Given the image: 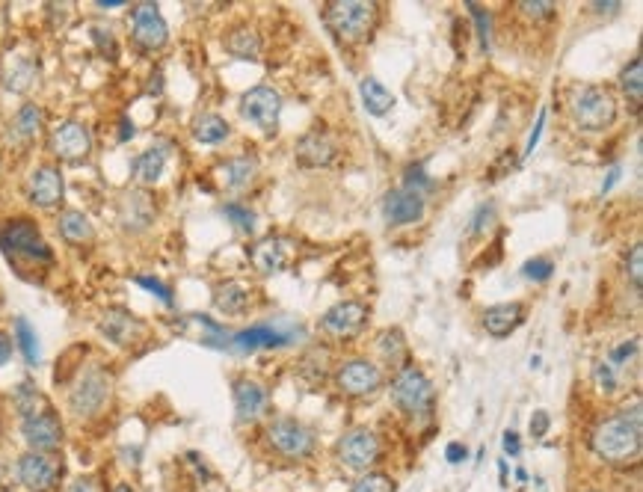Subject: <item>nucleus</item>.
Segmentation results:
<instances>
[{"mask_svg":"<svg viewBox=\"0 0 643 492\" xmlns=\"http://www.w3.org/2000/svg\"><path fill=\"white\" fill-rule=\"evenodd\" d=\"M641 404H632V410L617 412L596 424L590 436V448L605 463H632L643 451Z\"/></svg>","mask_w":643,"mask_h":492,"instance_id":"f257e3e1","label":"nucleus"},{"mask_svg":"<svg viewBox=\"0 0 643 492\" xmlns=\"http://www.w3.org/2000/svg\"><path fill=\"white\" fill-rule=\"evenodd\" d=\"M572 119L581 131H605L617 122V98L608 86H581L572 98Z\"/></svg>","mask_w":643,"mask_h":492,"instance_id":"f03ea898","label":"nucleus"},{"mask_svg":"<svg viewBox=\"0 0 643 492\" xmlns=\"http://www.w3.org/2000/svg\"><path fill=\"white\" fill-rule=\"evenodd\" d=\"M323 18L341 42H362L377 24V6L362 0H338L326 6Z\"/></svg>","mask_w":643,"mask_h":492,"instance_id":"7ed1b4c3","label":"nucleus"},{"mask_svg":"<svg viewBox=\"0 0 643 492\" xmlns=\"http://www.w3.org/2000/svg\"><path fill=\"white\" fill-rule=\"evenodd\" d=\"M0 249L9 258H27L36 264H51L54 252L48 241L42 238V232L36 229V223L30 220H9L0 226Z\"/></svg>","mask_w":643,"mask_h":492,"instance_id":"20e7f679","label":"nucleus"},{"mask_svg":"<svg viewBox=\"0 0 643 492\" xmlns=\"http://www.w3.org/2000/svg\"><path fill=\"white\" fill-rule=\"evenodd\" d=\"M392 398L406 415H415V418L427 415L433 410V401H436L430 380L415 365H406L398 371V377L392 380Z\"/></svg>","mask_w":643,"mask_h":492,"instance_id":"39448f33","label":"nucleus"},{"mask_svg":"<svg viewBox=\"0 0 643 492\" xmlns=\"http://www.w3.org/2000/svg\"><path fill=\"white\" fill-rule=\"evenodd\" d=\"M279 113H282V95L273 86H252L249 92H243L241 116L258 131L273 134L279 125Z\"/></svg>","mask_w":643,"mask_h":492,"instance_id":"423d86ee","label":"nucleus"},{"mask_svg":"<svg viewBox=\"0 0 643 492\" xmlns=\"http://www.w3.org/2000/svg\"><path fill=\"white\" fill-rule=\"evenodd\" d=\"M267 439L270 445L291 460H303L315 451V436L306 424H300L297 418H276L267 427Z\"/></svg>","mask_w":643,"mask_h":492,"instance_id":"0eeeda50","label":"nucleus"},{"mask_svg":"<svg viewBox=\"0 0 643 492\" xmlns=\"http://www.w3.org/2000/svg\"><path fill=\"white\" fill-rule=\"evenodd\" d=\"M338 460L347 469L368 472L380 460V439H377V433L368 430V427H359V430H350L347 436H341V442H338Z\"/></svg>","mask_w":643,"mask_h":492,"instance_id":"6e6552de","label":"nucleus"},{"mask_svg":"<svg viewBox=\"0 0 643 492\" xmlns=\"http://www.w3.org/2000/svg\"><path fill=\"white\" fill-rule=\"evenodd\" d=\"M107 398H110V374L104 368H86L69 395V404L78 415H95L107 404Z\"/></svg>","mask_w":643,"mask_h":492,"instance_id":"1a4fd4ad","label":"nucleus"},{"mask_svg":"<svg viewBox=\"0 0 643 492\" xmlns=\"http://www.w3.org/2000/svg\"><path fill=\"white\" fill-rule=\"evenodd\" d=\"M131 36L143 51H161L169 39V27L155 3H140L131 9Z\"/></svg>","mask_w":643,"mask_h":492,"instance_id":"9d476101","label":"nucleus"},{"mask_svg":"<svg viewBox=\"0 0 643 492\" xmlns=\"http://www.w3.org/2000/svg\"><path fill=\"white\" fill-rule=\"evenodd\" d=\"M21 433H24V439H27V445L33 451H39V454L57 451L60 442H63V421H60L57 412L45 407V410L33 412V415H27L21 421Z\"/></svg>","mask_w":643,"mask_h":492,"instance_id":"9b49d317","label":"nucleus"},{"mask_svg":"<svg viewBox=\"0 0 643 492\" xmlns=\"http://www.w3.org/2000/svg\"><path fill=\"white\" fill-rule=\"evenodd\" d=\"M335 383H338L341 392H347L353 398H362V395H374L383 386V371L371 359H350L335 374Z\"/></svg>","mask_w":643,"mask_h":492,"instance_id":"f8f14e48","label":"nucleus"},{"mask_svg":"<svg viewBox=\"0 0 643 492\" xmlns=\"http://www.w3.org/2000/svg\"><path fill=\"white\" fill-rule=\"evenodd\" d=\"M365 321H368V306L359 300H344L323 315L321 329L332 338H353L356 332H362Z\"/></svg>","mask_w":643,"mask_h":492,"instance_id":"ddd939ff","label":"nucleus"},{"mask_svg":"<svg viewBox=\"0 0 643 492\" xmlns=\"http://www.w3.org/2000/svg\"><path fill=\"white\" fill-rule=\"evenodd\" d=\"M15 475L18 481L27 487L30 492H48L54 484H57V466L48 454H24L15 466Z\"/></svg>","mask_w":643,"mask_h":492,"instance_id":"4468645a","label":"nucleus"},{"mask_svg":"<svg viewBox=\"0 0 643 492\" xmlns=\"http://www.w3.org/2000/svg\"><path fill=\"white\" fill-rule=\"evenodd\" d=\"M63 190L66 184L57 166H39L27 181V196L39 208H57L63 202Z\"/></svg>","mask_w":643,"mask_h":492,"instance_id":"2eb2a0df","label":"nucleus"},{"mask_svg":"<svg viewBox=\"0 0 643 492\" xmlns=\"http://www.w3.org/2000/svg\"><path fill=\"white\" fill-rule=\"evenodd\" d=\"M51 146H54V152H57L63 161L78 164V161H83V158L92 152V137H89V131L83 128L81 122H63V125L54 131Z\"/></svg>","mask_w":643,"mask_h":492,"instance_id":"dca6fc26","label":"nucleus"},{"mask_svg":"<svg viewBox=\"0 0 643 492\" xmlns=\"http://www.w3.org/2000/svg\"><path fill=\"white\" fill-rule=\"evenodd\" d=\"M383 214L392 226H409L418 223L424 217V196L412 193V190H392L383 199Z\"/></svg>","mask_w":643,"mask_h":492,"instance_id":"f3484780","label":"nucleus"},{"mask_svg":"<svg viewBox=\"0 0 643 492\" xmlns=\"http://www.w3.org/2000/svg\"><path fill=\"white\" fill-rule=\"evenodd\" d=\"M270 404V395L261 383L255 380H238L235 383V407H238V418L241 421H258Z\"/></svg>","mask_w":643,"mask_h":492,"instance_id":"a211bd4d","label":"nucleus"},{"mask_svg":"<svg viewBox=\"0 0 643 492\" xmlns=\"http://www.w3.org/2000/svg\"><path fill=\"white\" fill-rule=\"evenodd\" d=\"M101 332L113 341V344H131L143 335V321H137L131 312L125 309H110L104 318H101Z\"/></svg>","mask_w":643,"mask_h":492,"instance_id":"6ab92c4d","label":"nucleus"},{"mask_svg":"<svg viewBox=\"0 0 643 492\" xmlns=\"http://www.w3.org/2000/svg\"><path fill=\"white\" fill-rule=\"evenodd\" d=\"M522 321H525L522 303H501V306H492L483 312V327L492 338H507Z\"/></svg>","mask_w":643,"mask_h":492,"instance_id":"aec40b11","label":"nucleus"},{"mask_svg":"<svg viewBox=\"0 0 643 492\" xmlns=\"http://www.w3.org/2000/svg\"><path fill=\"white\" fill-rule=\"evenodd\" d=\"M249 258H252V264H255L261 273L273 276V273H282V270H285V264H288V249H285V244H282L279 238H264V241H258V244L249 249Z\"/></svg>","mask_w":643,"mask_h":492,"instance_id":"412c9836","label":"nucleus"},{"mask_svg":"<svg viewBox=\"0 0 643 492\" xmlns=\"http://www.w3.org/2000/svg\"><path fill=\"white\" fill-rule=\"evenodd\" d=\"M291 341H294L291 332H279L276 327H249L232 338L235 350H243V353L246 350H261V347H285Z\"/></svg>","mask_w":643,"mask_h":492,"instance_id":"4be33fe9","label":"nucleus"},{"mask_svg":"<svg viewBox=\"0 0 643 492\" xmlns=\"http://www.w3.org/2000/svg\"><path fill=\"white\" fill-rule=\"evenodd\" d=\"M297 161L303 166H326L332 164V158H335V146H332V140L329 137H323L321 131H312V134H306L300 143H297Z\"/></svg>","mask_w":643,"mask_h":492,"instance_id":"5701e85b","label":"nucleus"},{"mask_svg":"<svg viewBox=\"0 0 643 492\" xmlns=\"http://www.w3.org/2000/svg\"><path fill=\"white\" fill-rule=\"evenodd\" d=\"M359 92H362V104L371 116H386L395 107V95L377 78H365L359 83Z\"/></svg>","mask_w":643,"mask_h":492,"instance_id":"b1692460","label":"nucleus"},{"mask_svg":"<svg viewBox=\"0 0 643 492\" xmlns=\"http://www.w3.org/2000/svg\"><path fill=\"white\" fill-rule=\"evenodd\" d=\"M166 161H169V149H166V143H158V146L146 149V152L137 158L134 175H137L143 184H155L163 175V169H166Z\"/></svg>","mask_w":643,"mask_h":492,"instance_id":"393cba45","label":"nucleus"},{"mask_svg":"<svg viewBox=\"0 0 643 492\" xmlns=\"http://www.w3.org/2000/svg\"><path fill=\"white\" fill-rule=\"evenodd\" d=\"M214 306L226 315H243L249 306V291L241 282H223L214 294Z\"/></svg>","mask_w":643,"mask_h":492,"instance_id":"a878e982","label":"nucleus"},{"mask_svg":"<svg viewBox=\"0 0 643 492\" xmlns=\"http://www.w3.org/2000/svg\"><path fill=\"white\" fill-rule=\"evenodd\" d=\"M193 137L199 143H205V146H217V143H223L229 137V122L223 116H217V113H205V116L196 119Z\"/></svg>","mask_w":643,"mask_h":492,"instance_id":"bb28decb","label":"nucleus"},{"mask_svg":"<svg viewBox=\"0 0 643 492\" xmlns=\"http://www.w3.org/2000/svg\"><path fill=\"white\" fill-rule=\"evenodd\" d=\"M226 48L232 57H241V60H258V51H261V36L252 30V27H238L229 39H226Z\"/></svg>","mask_w":643,"mask_h":492,"instance_id":"cd10ccee","label":"nucleus"},{"mask_svg":"<svg viewBox=\"0 0 643 492\" xmlns=\"http://www.w3.org/2000/svg\"><path fill=\"white\" fill-rule=\"evenodd\" d=\"M60 235H63L69 244H86V241H92L95 229H92V223L83 217L81 211H66V214L60 217Z\"/></svg>","mask_w":643,"mask_h":492,"instance_id":"c85d7f7f","label":"nucleus"},{"mask_svg":"<svg viewBox=\"0 0 643 492\" xmlns=\"http://www.w3.org/2000/svg\"><path fill=\"white\" fill-rule=\"evenodd\" d=\"M15 341H18V350L24 353V359H27L30 365H39V362H42L39 335H36V329H33V324H30L27 318H18V321H15Z\"/></svg>","mask_w":643,"mask_h":492,"instance_id":"c756f323","label":"nucleus"},{"mask_svg":"<svg viewBox=\"0 0 643 492\" xmlns=\"http://www.w3.org/2000/svg\"><path fill=\"white\" fill-rule=\"evenodd\" d=\"M39 125H42V110L36 104H24L12 119V134L18 140H30L39 131Z\"/></svg>","mask_w":643,"mask_h":492,"instance_id":"7c9ffc66","label":"nucleus"},{"mask_svg":"<svg viewBox=\"0 0 643 492\" xmlns=\"http://www.w3.org/2000/svg\"><path fill=\"white\" fill-rule=\"evenodd\" d=\"M593 383L602 395H617L623 389V374L608 362V359H599L593 365Z\"/></svg>","mask_w":643,"mask_h":492,"instance_id":"2f4dec72","label":"nucleus"},{"mask_svg":"<svg viewBox=\"0 0 643 492\" xmlns=\"http://www.w3.org/2000/svg\"><path fill=\"white\" fill-rule=\"evenodd\" d=\"M12 401H15L18 412H21V418H27V415H33V412L45 410V398H42V392H39L30 380L18 383V389H15V395H12Z\"/></svg>","mask_w":643,"mask_h":492,"instance_id":"473e14b6","label":"nucleus"},{"mask_svg":"<svg viewBox=\"0 0 643 492\" xmlns=\"http://www.w3.org/2000/svg\"><path fill=\"white\" fill-rule=\"evenodd\" d=\"M377 353L386 362H403L406 359V338L401 329H386L377 341Z\"/></svg>","mask_w":643,"mask_h":492,"instance_id":"72a5a7b5","label":"nucleus"},{"mask_svg":"<svg viewBox=\"0 0 643 492\" xmlns=\"http://www.w3.org/2000/svg\"><path fill=\"white\" fill-rule=\"evenodd\" d=\"M620 86H623V92L635 101V104H641V95H643V60L641 57H635L629 66H623V72H620Z\"/></svg>","mask_w":643,"mask_h":492,"instance_id":"f704fd0d","label":"nucleus"},{"mask_svg":"<svg viewBox=\"0 0 643 492\" xmlns=\"http://www.w3.org/2000/svg\"><path fill=\"white\" fill-rule=\"evenodd\" d=\"M350 492H395V481L383 472H365Z\"/></svg>","mask_w":643,"mask_h":492,"instance_id":"c9c22d12","label":"nucleus"},{"mask_svg":"<svg viewBox=\"0 0 643 492\" xmlns=\"http://www.w3.org/2000/svg\"><path fill=\"white\" fill-rule=\"evenodd\" d=\"M252 172H255V161H252V158H235V161L226 164V175H229V184H232V187L246 184V181L252 178Z\"/></svg>","mask_w":643,"mask_h":492,"instance_id":"e433bc0d","label":"nucleus"},{"mask_svg":"<svg viewBox=\"0 0 643 492\" xmlns=\"http://www.w3.org/2000/svg\"><path fill=\"white\" fill-rule=\"evenodd\" d=\"M223 214H226V217L241 229V232H246V235H249V232H255V214H252L249 208H243V205H238V202H229V205L223 208Z\"/></svg>","mask_w":643,"mask_h":492,"instance_id":"4c0bfd02","label":"nucleus"},{"mask_svg":"<svg viewBox=\"0 0 643 492\" xmlns=\"http://www.w3.org/2000/svg\"><path fill=\"white\" fill-rule=\"evenodd\" d=\"M626 273L632 279V288L641 291L643 285V244L632 246V252L626 255Z\"/></svg>","mask_w":643,"mask_h":492,"instance_id":"58836bf2","label":"nucleus"},{"mask_svg":"<svg viewBox=\"0 0 643 492\" xmlns=\"http://www.w3.org/2000/svg\"><path fill=\"white\" fill-rule=\"evenodd\" d=\"M638 356V338H632V341H623L620 347H614L611 350V356H608V362L617 368V371H623L632 359Z\"/></svg>","mask_w":643,"mask_h":492,"instance_id":"ea45409f","label":"nucleus"},{"mask_svg":"<svg viewBox=\"0 0 643 492\" xmlns=\"http://www.w3.org/2000/svg\"><path fill=\"white\" fill-rule=\"evenodd\" d=\"M406 187L403 190H412V193H418V196H424L430 187H433V181L427 178V172H424V166H409V172H406Z\"/></svg>","mask_w":643,"mask_h":492,"instance_id":"a19ab883","label":"nucleus"},{"mask_svg":"<svg viewBox=\"0 0 643 492\" xmlns=\"http://www.w3.org/2000/svg\"><path fill=\"white\" fill-rule=\"evenodd\" d=\"M30 83H33V66H30L27 60H21V63L15 66V72L6 75V86L15 89V92H24Z\"/></svg>","mask_w":643,"mask_h":492,"instance_id":"79ce46f5","label":"nucleus"},{"mask_svg":"<svg viewBox=\"0 0 643 492\" xmlns=\"http://www.w3.org/2000/svg\"><path fill=\"white\" fill-rule=\"evenodd\" d=\"M552 273H555V264H552L549 258H531V261L525 264V276L534 279V282H546Z\"/></svg>","mask_w":643,"mask_h":492,"instance_id":"37998d69","label":"nucleus"},{"mask_svg":"<svg viewBox=\"0 0 643 492\" xmlns=\"http://www.w3.org/2000/svg\"><path fill=\"white\" fill-rule=\"evenodd\" d=\"M519 9L528 18H549V15H555V3H549V0H522Z\"/></svg>","mask_w":643,"mask_h":492,"instance_id":"c03bdc74","label":"nucleus"},{"mask_svg":"<svg viewBox=\"0 0 643 492\" xmlns=\"http://www.w3.org/2000/svg\"><path fill=\"white\" fill-rule=\"evenodd\" d=\"M134 282H137L140 288H146L149 294H155V297L163 300V303H172V291H169L163 282H158V279H152V276H137Z\"/></svg>","mask_w":643,"mask_h":492,"instance_id":"a18cd8bd","label":"nucleus"},{"mask_svg":"<svg viewBox=\"0 0 643 492\" xmlns=\"http://www.w3.org/2000/svg\"><path fill=\"white\" fill-rule=\"evenodd\" d=\"M469 12H472V15L478 18V24H481L478 33H481V48L486 51V48H489V15L483 12L478 3H469Z\"/></svg>","mask_w":643,"mask_h":492,"instance_id":"49530a36","label":"nucleus"},{"mask_svg":"<svg viewBox=\"0 0 643 492\" xmlns=\"http://www.w3.org/2000/svg\"><path fill=\"white\" fill-rule=\"evenodd\" d=\"M552 427V418H549V412L537 410L534 415H531V433L540 439V436H546V430Z\"/></svg>","mask_w":643,"mask_h":492,"instance_id":"de8ad7c7","label":"nucleus"},{"mask_svg":"<svg viewBox=\"0 0 643 492\" xmlns=\"http://www.w3.org/2000/svg\"><path fill=\"white\" fill-rule=\"evenodd\" d=\"M543 128H546V110H540V116H537V125H534V131H531V137H528V149H525V158L537 149V143H540V134H543Z\"/></svg>","mask_w":643,"mask_h":492,"instance_id":"09e8293b","label":"nucleus"},{"mask_svg":"<svg viewBox=\"0 0 643 492\" xmlns=\"http://www.w3.org/2000/svg\"><path fill=\"white\" fill-rule=\"evenodd\" d=\"M504 451H507L510 457H519V454H522V442H519V436H516L513 430L504 433Z\"/></svg>","mask_w":643,"mask_h":492,"instance_id":"8fccbe9b","label":"nucleus"},{"mask_svg":"<svg viewBox=\"0 0 643 492\" xmlns=\"http://www.w3.org/2000/svg\"><path fill=\"white\" fill-rule=\"evenodd\" d=\"M492 211H495L492 205H483V208H478V214H475L478 220H475V226H472L475 232H481L483 226H489V223H492Z\"/></svg>","mask_w":643,"mask_h":492,"instance_id":"3c124183","label":"nucleus"},{"mask_svg":"<svg viewBox=\"0 0 643 492\" xmlns=\"http://www.w3.org/2000/svg\"><path fill=\"white\" fill-rule=\"evenodd\" d=\"M12 359V338L6 332H0V368Z\"/></svg>","mask_w":643,"mask_h":492,"instance_id":"603ef678","label":"nucleus"},{"mask_svg":"<svg viewBox=\"0 0 643 492\" xmlns=\"http://www.w3.org/2000/svg\"><path fill=\"white\" fill-rule=\"evenodd\" d=\"M460 460H466V445L451 442V445H448V463H460Z\"/></svg>","mask_w":643,"mask_h":492,"instance_id":"864d4df0","label":"nucleus"},{"mask_svg":"<svg viewBox=\"0 0 643 492\" xmlns=\"http://www.w3.org/2000/svg\"><path fill=\"white\" fill-rule=\"evenodd\" d=\"M620 175H623V169H620V166H614V169H611V175H608V178H605V184H602V193H611V187L620 181Z\"/></svg>","mask_w":643,"mask_h":492,"instance_id":"5fc2aeb1","label":"nucleus"},{"mask_svg":"<svg viewBox=\"0 0 643 492\" xmlns=\"http://www.w3.org/2000/svg\"><path fill=\"white\" fill-rule=\"evenodd\" d=\"M66 492H95V484H92L89 478H78Z\"/></svg>","mask_w":643,"mask_h":492,"instance_id":"6e6d98bb","label":"nucleus"},{"mask_svg":"<svg viewBox=\"0 0 643 492\" xmlns=\"http://www.w3.org/2000/svg\"><path fill=\"white\" fill-rule=\"evenodd\" d=\"M134 137V125L128 119H122V128H119V140H131Z\"/></svg>","mask_w":643,"mask_h":492,"instance_id":"4d7b16f0","label":"nucleus"},{"mask_svg":"<svg viewBox=\"0 0 643 492\" xmlns=\"http://www.w3.org/2000/svg\"><path fill=\"white\" fill-rule=\"evenodd\" d=\"M110 492H134V490H131L128 484H119V487H113V490H110Z\"/></svg>","mask_w":643,"mask_h":492,"instance_id":"13d9d810","label":"nucleus"},{"mask_svg":"<svg viewBox=\"0 0 643 492\" xmlns=\"http://www.w3.org/2000/svg\"><path fill=\"white\" fill-rule=\"evenodd\" d=\"M0 492H12V490H6V487H0Z\"/></svg>","mask_w":643,"mask_h":492,"instance_id":"bf43d9fd","label":"nucleus"}]
</instances>
